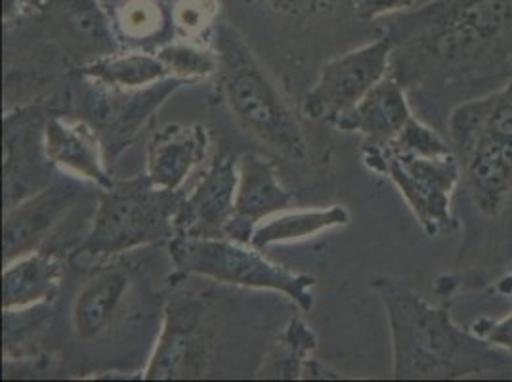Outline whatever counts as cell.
Wrapping results in <instances>:
<instances>
[{"instance_id":"6da1fadb","label":"cell","mask_w":512,"mask_h":382,"mask_svg":"<svg viewBox=\"0 0 512 382\" xmlns=\"http://www.w3.org/2000/svg\"><path fill=\"white\" fill-rule=\"evenodd\" d=\"M218 75L235 119L262 144L291 161H304L308 144L299 121L253 52L230 27L216 35Z\"/></svg>"},{"instance_id":"7a4b0ae2","label":"cell","mask_w":512,"mask_h":382,"mask_svg":"<svg viewBox=\"0 0 512 382\" xmlns=\"http://www.w3.org/2000/svg\"><path fill=\"white\" fill-rule=\"evenodd\" d=\"M182 201L180 191L153 186L148 174L115 180L113 188L100 190L92 226L77 253L98 258L169 243L176 235L174 218Z\"/></svg>"},{"instance_id":"3957f363","label":"cell","mask_w":512,"mask_h":382,"mask_svg":"<svg viewBox=\"0 0 512 382\" xmlns=\"http://www.w3.org/2000/svg\"><path fill=\"white\" fill-rule=\"evenodd\" d=\"M375 289L390 321L394 377L432 379L459 373L455 358L463 350V335L449 323L448 314L430 308L400 281L377 279Z\"/></svg>"},{"instance_id":"277c9868","label":"cell","mask_w":512,"mask_h":382,"mask_svg":"<svg viewBox=\"0 0 512 382\" xmlns=\"http://www.w3.org/2000/svg\"><path fill=\"white\" fill-rule=\"evenodd\" d=\"M169 255L174 277H209L218 283L276 291L293 300L302 312L314 308L312 289L316 279L268 260L251 243H239L230 237L190 239L176 235L169 241Z\"/></svg>"},{"instance_id":"5b68a950","label":"cell","mask_w":512,"mask_h":382,"mask_svg":"<svg viewBox=\"0 0 512 382\" xmlns=\"http://www.w3.org/2000/svg\"><path fill=\"white\" fill-rule=\"evenodd\" d=\"M363 161L371 169L390 176L428 235L448 228L451 195L459 182L461 170V161L455 153L444 157H423L398 153L388 146L365 144Z\"/></svg>"},{"instance_id":"8992f818","label":"cell","mask_w":512,"mask_h":382,"mask_svg":"<svg viewBox=\"0 0 512 382\" xmlns=\"http://www.w3.org/2000/svg\"><path fill=\"white\" fill-rule=\"evenodd\" d=\"M392 54V39L381 37L321 65L320 79L304 100L308 117L331 125L383 81Z\"/></svg>"},{"instance_id":"52a82bcc","label":"cell","mask_w":512,"mask_h":382,"mask_svg":"<svg viewBox=\"0 0 512 382\" xmlns=\"http://www.w3.org/2000/svg\"><path fill=\"white\" fill-rule=\"evenodd\" d=\"M90 85L92 90L86 94L90 127L98 132L104 148L109 146V151L117 153L128 146L130 138L144 127L151 113L186 83L169 77L138 90H117L92 81Z\"/></svg>"},{"instance_id":"ba28073f","label":"cell","mask_w":512,"mask_h":382,"mask_svg":"<svg viewBox=\"0 0 512 382\" xmlns=\"http://www.w3.org/2000/svg\"><path fill=\"white\" fill-rule=\"evenodd\" d=\"M79 197V188L69 180L48 184L16 207H8L2 222L4 266L41 249L46 237L69 213Z\"/></svg>"},{"instance_id":"9c48e42d","label":"cell","mask_w":512,"mask_h":382,"mask_svg":"<svg viewBox=\"0 0 512 382\" xmlns=\"http://www.w3.org/2000/svg\"><path fill=\"white\" fill-rule=\"evenodd\" d=\"M237 180L239 172L234 157L218 155L192 193L184 195L174 218L176 235L190 239L226 237V226L234 211Z\"/></svg>"},{"instance_id":"30bf717a","label":"cell","mask_w":512,"mask_h":382,"mask_svg":"<svg viewBox=\"0 0 512 382\" xmlns=\"http://www.w3.org/2000/svg\"><path fill=\"white\" fill-rule=\"evenodd\" d=\"M237 191L226 237L251 243L256 228L274 214L289 211L295 197L279 184L274 165L258 153H243L237 159Z\"/></svg>"},{"instance_id":"8fae6325","label":"cell","mask_w":512,"mask_h":382,"mask_svg":"<svg viewBox=\"0 0 512 382\" xmlns=\"http://www.w3.org/2000/svg\"><path fill=\"white\" fill-rule=\"evenodd\" d=\"M43 153L50 165L94 184L98 190H109L115 184L106 167L104 144L88 123L50 117L43 130Z\"/></svg>"},{"instance_id":"7c38bea8","label":"cell","mask_w":512,"mask_h":382,"mask_svg":"<svg viewBox=\"0 0 512 382\" xmlns=\"http://www.w3.org/2000/svg\"><path fill=\"white\" fill-rule=\"evenodd\" d=\"M201 304L188 298H172L165 312V325L155 352L144 371V379H186L199 352Z\"/></svg>"},{"instance_id":"4fadbf2b","label":"cell","mask_w":512,"mask_h":382,"mask_svg":"<svg viewBox=\"0 0 512 382\" xmlns=\"http://www.w3.org/2000/svg\"><path fill=\"white\" fill-rule=\"evenodd\" d=\"M211 138L203 125H167L148 146V178L161 190L180 191L209 153Z\"/></svg>"},{"instance_id":"5bb4252c","label":"cell","mask_w":512,"mask_h":382,"mask_svg":"<svg viewBox=\"0 0 512 382\" xmlns=\"http://www.w3.org/2000/svg\"><path fill=\"white\" fill-rule=\"evenodd\" d=\"M411 117L402 86L392 77H384L333 125L344 132H360L367 144L386 146L404 130Z\"/></svg>"},{"instance_id":"9a60e30c","label":"cell","mask_w":512,"mask_h":382,"mask_svg":"<svg viewBox=\"0 0 512 382\" xmlns=\"http://www.w3.org/2000/svg\"><path fill=\"white\" fill-rule=\"evenodd\" d=\"M60 37L77 52L94 60L119 52L121 41L113 29L104 0H46Z\"/></svg>"},{"instance_id":"2e32d148","label":"cell","mask_w":512,"mask_h":382,"mask_svg":"<svg viewBox=\"0 0 512 382\" xmlns=\"http://www.w3.org/2000/svg\"><path fill=\"white\" fill-rule=\"evenodd\" d=\"M65 274L60 253L33 251L4 266L2 272V310L14 312L58 297Z\"/></svg>"},{"instance_id":"e0dca14e","label":"cell","mask_w":512,"mask_h":382,"mask_svg":"<svg viewBox=\"0 0 512 382\" xmlns=\"http://www.w3.org/2000/svg\"><path fill=\"white\" fill-rule=\"evenodd\" d=\"M461 163L480 211L499 213L512 191V138L486 134Z\"/></svg>"},{"instance_id":"ac0fdd59","label":"cell","mask_w":512,"mask_h":382,"mask_svg":"<svg viewBox=\"0 0 512 382\" xmlns=\"http://www.w3.org/2000/svg\"><path fill=\"white\" fill-rule=\"evenodd\" d=\"M128 291L123 270H106L88 281L73 304V327L81 340L102 337Z\"/></svg>"},{"instance_id":"d6986e66","label":"cell","mask_w":512,"mask_h":382,"mask_svg":"<svg viewBox=\"0 0 512 382\" xmlns=\"http://www.w3.org/2000/svg\"><path fill=\"white\" fill-rule=\"evenodd\" d=\"M348 224L350 213L341 205L312 211H283L270 216L256 228L251 245L264 253L274 245L297 243Z\"/></svg>"},{"instance_id":"ffe728a7","label":"cell","mask_w":512,"mask_h":382,"mask_svg":"<svg viewBox=\"0 0 512 382\" xmlns=\"http://www.w3.org/2000/svg\"><path fill=\"white\" fill-rule=\"evenodd\" d=\"M88 81L117 90H138L169 79V73L157 54L127 52L111 54L83 67Z\"/></svg>"},{"instance_id":"44dd1931","label":"cell","mask_w":512,"mask_h":382,"mask_svg":"<svg viewBox=\"0 0 512 382\" xmlns=\"http://www.w3.org/2000/svg\"><path fill=\"white\" fill-rule=\"evenodd\" d=\"M107 12L119 41L130 44L155 41L172 20L163 0H115Z\"/></svg>"},{"instance_id":"7402d4cb","label":"cell","mask_w":512,"mask_h":382,"mask_svg":"<svg viewBox=\"0 0 512 382\" xmlns=\"http://www.w3.org/2000/svg\"><path fill=\"white\" fill-rule=\"evenodd\" d=\"M316 344L318 340L314 331L302 319H291L272 354L264 361L260 377L300 379L306 361L310 360V354L316 350Z\"/></svg>"},{"instance_id":"603a6c76","label":"cell","mask_w":512,"mask_h":382,"mask_svg":"<svg viewBox=\"0 0 512 382\" xmlns=\"http://www.w3.org/2000/svg\"><path fill=\"white\" fill-rule=\"evenodd\" d=\"M157 58L165 65L169 77L180 79L186 85L197 83L218 73V54L195 44L171 43L161 46Z\"/></svg>"},{"instance_id":"cb8c5ba5","label":"cell","mask_w":512,"mask_h":382,"mask_svg":"<svg viewBox=\"0 0 512 382\" xmlns=\"http://www.w3.org/2000/svg\"><path fill=\"white\" fill-rule=\"evenodd\" d=\"M491 104H493V94L480 100L467 102L451 113L449 134H451V142L457 151L459 161H463L478 144V140L488 134Z\"/></svg>"},{"instance_id":"d4e9b609","label":"cell","mask_w":512,"mask_h":382,"mask_svg":"<svg viewBox=\"0 0 512 382\" xmlns=\"http://www.w3.org/2000/svg\"><path fill=\"white\" fill-rule=\"evenodd\" d=\"M386 146L398 153L423 155V157H444L453 153V149L449 148L432 128L425 127L413 117L407 121L404 130Z\"/></svg>"},{"instance_id":"484cf974","label":"cell","mask_w":512,"mask_h":382,"mask_svg":"<svg viewBox=\"0 0 512 382\" xmlns=\"http://www.w3.org/2000/svg\"><path fill=\"white\" fill-rule=\"evenodd\" d=\"M214 6V0H184L172 12V23L186 35L203 33V29L213 23Z\"/></svg>"},{"instance_id":"4316f807","label":"cell","mask_w":512,"mask_h":382,"mask_svg":"<svg viewBox=\"0 0 512 382\" xmlns=\"http://www.w3.org/2000/svg\"><path fill=\"white\" fill-rule=\"evenodd\" d=\"M488 134L512 138V79L509 85L493 92Z\"/></svg>"},{"instance_id":"83f0119b","label":"cell","mask_w":512,"mask_h":382,"mask_svg":"<svg viewBox=\"0 0 512 382\" xmlns=\"http://www.w3.org/2000/svg\"><path fill=\"white\" fill-rule=\"evenodd\" d=\"M415 2L417 0H352L354 12L363 22L381 18L386 14H392V12L406 10V8H411Z\"/></svg>"},{"instance_id":"f1b7e54d","label":"cell","mask_w":512,"mask_h":382,"mask_svg":"<svg viewBox=\"0 0 512 382\" xmlns=\"http://www.w3.org/2000/svg\"><path fill=\"white\" fill-rule=\"evenodd\" d=\"M278 10H287L291 14H310L320 6L323 0H268Z\"/></svg>"},{"instance_id":"f546056e","label":"cell","mask_w":512,"mask_h":382,"mask_svg":"<svg viewBox=\"0 0 512 382\" xmlns=\"http://www.w3.org/2000/svg\"><path fill=\"white\" fill-rule=\"evenodd\" d=\"M488 340L497 344V346H505V348H511L512 350V316L509 319H505L503 323L495 325L488 335Z\"/></svg>"},{"instance_id":"4dcf8cb0","label":"cell","mask_w":512,"mask_h":382,"mask_svg":"<svg viewBox=\"0 0 512 382\" xmlns=\"http://www.w3.org/2000/svg\"><path fill=\"white\" fill-rule=\"evenodd\" d=\"M104 2H106V4H111V2H115V0H104Z\"/></svg>"}]
</instances>
